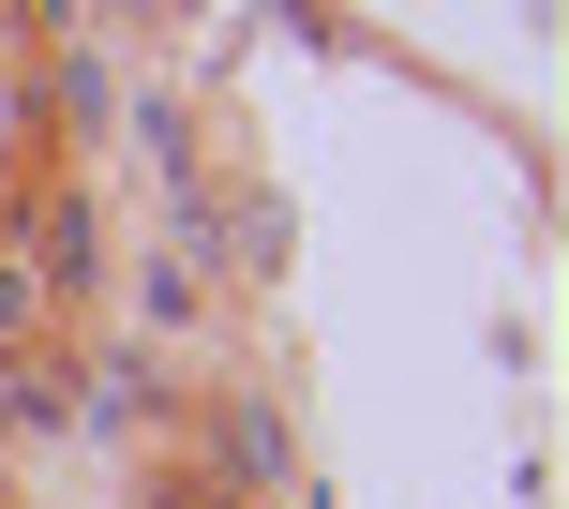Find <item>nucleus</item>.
<instances>
[{
    "mask_svg": "<svg viewBox=\"0 0 569 509\" xmlns=\"http://www.w3.org/2000/svg\"><path fill=\"white\" fill-rule=\"evenodd\" d=\"M180 480H196L210 509H270L284 480H300L284 405H270V390H196V405H180Z\"/></svg>",
    "mask_w": 569,
    "mask_h": 509,
    "instance_id": "obj_1",
    "label": "nucleus"
},
{
    "mask_svg": "<svg viewBox=\"0 0 569 509\" xmlns=\"http://www.w3.org/2000/svg\"><path fill=\"white\" fill-rule=\"evenodd\" d=\"M210 330V255H136V300H120V345H150V360H166V345H196Z\"/></svg>",
    "mask_w": 569,
    "mask_h": 509,
    "instance_id": "obj_2",
    "label": "nucleus"
},
{
    "mask_svg": "<svg viewBox=\"0 0 569 509\" xmlns=\"http://www.w3.org/2000/svg\"><path fill=\"white\" fill-rule=\"evenodd\" d=\"M0 345H60V315H46V285L16 270V240H0Z\"/></svg>",
    "mask_w": 569,
    "mask_h": 509,
    "instance_id": "obj_3",
    "label": "nucleus"
}]
</instances>
